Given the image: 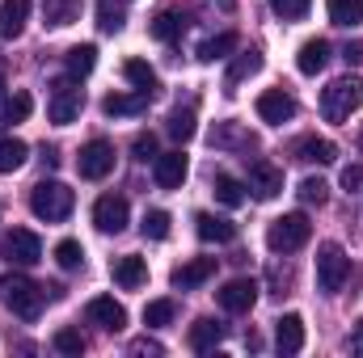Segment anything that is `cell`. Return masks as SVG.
<instances>
[{
	"label": "cell",
	"mask_w": 363,
	"mask_h": 358,
	"mask_svg": "<svg viewBox=\"0 0 363 358\" xmlns=\"http://www.w3.org/2000/svg\"><path fill=\"white\" fill-rule=\"evenodd\" d=\"M0 304L13 316H21V321H38L43 316V304H47V287H38L26 274H4L0 278Z\"/></svg>",
	"instance_id": "cell-1"
},
{
	"label": "cell",
	"mask_w": 363,
	"mask_h": 358,
	"mask_svg": "<svg viewBox=\"0 0 363 358\" xmlns=\"http://www.w3.org/2000/svg\"><path fill=\"white\" fill-rule=\"evenodd\" d=\"M72 207H77V194L64 185V181H38L34 190H30V211L38 215V219H47V224H60V219H68L72 215Z\"/></svg>",
	"instance_id": "cell-2"
},
{
	"label": "cell",
	"mask_w": 363,
	"mask_h": 358,
	"mask_svg": "<svg viewBox=\"0 0 363 358\" xmlns=\"http://www.w3.org/2000/svg\"><path fill=\"white\" fill-rule=\"evenodd\" d=\"M308 236H313L308 215H304V211H287V215L271 219V228H267V249H271V253H296V249L308 245Z\"/></svg>",
	"instance_id": "cell-3"
},
{
	"label": "cell",
	"mask_w": 363,
	"mask_h": 358,
	"mask_svg": "<svg viewBox=\"0 0 363 358\" xmlns=\"http://www.w3.org/2000/svg\"><path fill=\"white\" fill-rule=\"evenodd\" d=\"M359 105H363V81L359 76H338V81H330V89L321 93V114H325L330 122H347Z\"/></svg>",
	"instance_id": "cell-4"
},
{
	"label": "cell",
	"mask_w": 363,
	"mask_h": 358,
	"mask_svg": "<svg viewBox=\"0 0 363 358\" xmlns=\"http://www.w3.org/2000/svg\"><path fill=\"white\" fill-rule=\"evenodd\" d=\"M347 278H351V258H347V249H342L338 241H325V245L317 249V287H321L325 295H338V291L347 287Z\"/></svg>",
	"instance_id": "cell-5"
},
{
	"label": "cell",
	"mask_w": 363,
	"mask_h": 358,
	"mask_svg": "<svg viewBox=\"0 0 363 358\" xmlns=\"http://www.w3.org/2000/svg\"><path fill=\"white\" fill-rule=\"evenodd\" d=\"M81 110H85V89H81V81L64 76V81H55V85H51V97H47V118H51L55 127L77 122V118H81Z\"/></svg>",
	"instance_id": "cell-6"
},
{
	"label": "cell",
	"mask_w": 363,
	"mask_h": 358,
	"mask_svg": "<svg viewBox=\"0 0 363 358\" xmlns=\"http://www.w3.org/2000/svg\"><path fill=\"white\" fill-rule=\"evenodd\" d=\"M77 169H81L85 181L110 178V173H114V144H110V139H89V144L81 148V156H77Z\"/></svg>",
	"instance_id": "cell-7"
},
{
	"label": "cell",
	"mask_w": 363,
	"mask_h": 358,
	"mask_svg": "<svg viewBox=\"0 0 363 358\" xmlns=\"http://www.w3.org/2000/svg\"><path fill=\"white\" fill-rule=\"evenodd\" d=\"M127 215H131V207H127L123 194H101V198L93 202V224H97V232H106V236H118V232L127 228Z\"/></svg>",
	"instance_id": "cell-8"
},
{
	"label": "cell",
	"mask_w": 363,
	"mask_h": 358,
	"mask_svg": "<svg viewBox=\"0 0 363 358\" xmlns=\"http://www.w3.org/2000/svg\"><path fill=\"white\" fill-rule=\"evenodd\" d=\"M4 258H9V266H38L43 262V241L30 232V228H13L9 236H4Z\"/></svg>",
	"instance_id": "cell-9"
},
{
	"label": "cell",
	"mask_w": 363,
	"mask_h": 358,
	"mask_svg": "<svg viewBox=\"0 0 363 358\" xmlns=\"http://www.w3.org/2000/svg\"><path fill=\"white\" fill-rule=\"evenodd\" d=\"M245 190L258 198V202H271L283 194V169L271 165V161H254L250 165V178H245Z\"/></svg>",
	"instance_id": "cell-10"
},
{
	"label": "cell",
	"mask_w": 363,
	"mask_h": 358,
	"mask_svg": "<svg viewBox=\"0 0 363 358\" xmlns=\"http://www.w3.org/2000/svg\"><path fill=\"white\" fill-rule=\"evenodd\" d=\"M85 316H89V325L106 329V333H118L127 325V308L114 295H93L89 304H85Z\"/></svg>",
	"instance_id": "cell-11"
},
{
	"label": "cell",
	"mask_w": 363,
	"mask_h": 358,
	"mask_svg": "<svg viewBox=\"0 0 363 358\" xmlns=\"http://www.w3.org/2000/svg\"><path fill=\"white\" fill-rule=\"evenodd\" d=\"M254 304H258V282H254V278H228V282L220 287V308H224V312L241 316V312H250Z\"/></svg>",
	"instance_id": "cell-12"
},
{
	"label": "cell",
	"mask_w": 363,
	"mask_h": 358,
	"mask_svg": "<svg viewBox=\"0 0 363 358\" xmlns=\"http://www.w3.org/2000/svg\"><path fill=\"white\" fill-rule=\"evenodd\" d=\"M274 350L283 358H291V354L304 350V316H300V312H287V316L274 321Z\"/></svg>",
	"instance_id": "cell-13"
},
{
	"label": "cell",
	"mask_w": 363,
	"mask_h": 358,
	"mask_svg": "<svg viewBox=\"0 0 363 358\" xmlns=\"http://www.w3.org/2000/svg\"><path fill=\"white\" fill-rule=\"evenodd\" d=\"M211 148H220V152H254V148H258V135L245 131L241 122H216Z\"/></svg>",
	"instance_id": "cell-14"
},
{
	"label": "cell",
	"mask_w": 363,
	"mask_h": 358,
	"mask_svg": "<svg viewBox=\"0 0 363 358\" xmlns=\"http://www.w3.org/2000/svg\"><path fill=\"white\" fill-rule=\"evenodd\" d=\"M258 118L262 122H271V127H283V122H291L296 118V97L283 89H267L258 97Z\"/></svg>",
	"instance_id": "cell-15"
},
{
	"label": "cell",
	"mask_w": 363,
	"mask_h": 358,
	"mask_svg": "<svg viewBox=\"0 0 363 358\" xmlns=\"http://www.w3.org/2000/svg\"><path fill=\"white\" fill-rule=\"evenodd\" d=\"M194 232H199V241H207V245H233V241H237V224L224 219V215H211V211H199V215H194Z\"/></svg>",
	"instance_id": "cell-16"
},
{
	"label": "cell",
	"mask_w": 363,
	"mask_h": 358,
	"mask_svg": "<svg viewBox=\"0 0 363 358\" xmlns=\"http://www.w3.org/2000/svg\"><path fill=\"white\" fill-rule=\"evenodd\" d=\"M262 72V51H237L233 55V64H228V72H224V93H237V85H245L250 76H258Z\"/></svg>",
	"instance_id": "cell-17"
},
{
	"label": "cell",
	"mask_w": 363,
	"mask_h": 358,
	"mask_svg": "<svg viewBox=\"0 0 363 358\" xmlns=\"http://www.w3.org/2000/svg\"><path fill=\"white\" fill-rule=\"evenodd\" d=\"M186 156H182V148L178 152H161L157 161H152V181L161 185V190H178L182 181H186Z\"/></svg>",
	"instance_id": "cell-18"
},
{
	"label": "cell",
	"mask_w": 363,
	"mask_h": 358,
	"mask_svg": "<svg viewBox=\"0 0 363 358\" xmlns=\"http://www.w3.org/2000/svg\"><path fill=\"white\" fill-rule=\"evenodd\" d=\"M291 156H296V161H304V165H334V161H338V144H334V139L304 135V139H296Z\"/></svg>",
	"instance_id": "cell-19"
},
{
	"label": "cell",
	"mask_w": 363,
	"mask_h": 358,
	"mask_svg": "<svg viewBox=\"0 0 363 358\" xmlns=\"http://www.w3.org/2000/svg\"><path fill=\"white\" fill-rule=\"evenodd\" d=\"M110 274H114V282H118L123 291H140V287L148 282V262L135 258V253H127V258H118V262L110 266Z\"/></svg>",
	"instance_id": "cell-20"
},
{
	"label": "cell",
	"mask_w": 363,
	"mask_h": 358,
	"mask_svg": "<svg viewBox=\"0 0 363 358\" xmlns=\"http://www.w3.org/2000/svg\"><path fill=\"white\" fill-rule=\"evenodd\" d=\"M325 64H330V42H325V38H308V42L296 51V68H300V76H317Z\"/></svg>",
	"instance_id": "cell-21"
},
{
	"label": "cell",
	"mask_w": 363,
	"mask_h": 358,
	"mask_svg": "<svg viewBox=\"0 0 363 358\" xmlns=\"http://www.w3.org/2000/svg\"><path fill=\"white\" fill-rule=\"evenodd\" d=\"M211 274H216V258H194V262H182V266L174 270V287H178V291L203 287Z\"/></svg>",
	"instance_id": "cell-22"
},
{
	"label": "cell",
	"mask_w": 363,
	"mask_h": 358,
	"mask_svg": "<svg viewBox=\"0 0 363 358\" xmlns=\"http://www.w3.org/2000/svg\"><path fill=\"white\" fill-rule=\"evenodd\" d=\"M101 110H106L110 118H135V114L148 110V93H110V97L101 101Z\"/></svg>",
	"instance_id": "cell-23"
},
{
	"label": "cell",
	"mask_w": 363,
	"mask_h": 358,
	"mask_svg": "<svg viewBox=\"0 0 363 358\" xmlns=\"http://www.w3.org/2000/svg\"><path fill=\"white\" fill-rule=\"evenodd\" d=\"M220 342H224V325H220V321H211V316H199V321L190 325V350L207 354V350H216Z\"/></svg>",
	"instance_id": "cell-24"
},
{
	"label": "cell",
	"mask_w": 363,
	"mask_h": 358,
	"mask_svg": "<svg viewBox=\"0 0 363 358\" xmlns=\"http://www.w3.org/2000/svg\"><path fill=\"white\" fill-rule=\"evenodd\" d=\"M30 0H0V38H17L26 30Z\"/></svg>",
	"instance_id": "cell-25"
},
{
	"label": "cell",
	"mask_w": 363,
	"mask_h": 358,
	"mask_svg": "<svg viewBox=\"0 0 363 358\" xmlns=\"http://www.w3.org/2000/svg\"><path fill=\"white\" fill-rule=\"evenodd\" d=\"M64 68H68V76H72V81H85L93 68H97V47H93V42L72 47V51L64 55Z\"/></svg>",
	"instance_id": "cell-26"
},
{
	"label": "cell",
	"mask_w": 363,
	"mask_h": 358,
	"mask_svg": "<svg viewBox=\"0 0 363 358\" xmlns=\"http://www.w3.org/2000/svg\"><path fill=\"white\" fill-rule=\"evenodd\" d=\"M81 8H85V0H43V13H47V25H55V30H64V25H72V21L81 17Z\"/></svg>",
	"instance_id": "cell-27"
},
{
	"label": "cell",
	"mask_w": 363,
	"mask_h": 358,
	"mask_svg": "<svg viewBox=\"0 0 363 358\" xmlns=\"http://www.w3.org/2000/svg\"><path fill=\"white\" fill-rule=\"evenodd\" d=\"M211 194H216V202H224V207H241V202H245V181H237L233 173H216V178H211Z\"/></svg>",
	"instance_id": "cell-28"
},
{
	"label": "cell",
	"mask_w": 363,
	"mask_h": 358,
	"mask_svg": "<svg viewBox=\"0 0 363 358\" xmlns=\"http://www.w3.org/2000/svg\"><path fill=\"white\" fill-rule=\"evenodd\" d=\"M165 135L178 139V144H190V139H194V110H190V105L169 110V118H165Z\"/></svg>",
	"instance_id": "cell-29"
},
{
	"label": "cell",
	"mask_w": 363,
	"mask_h": 358,
	"mask_svg": "<svg viewBox=\"0 0 363 358\" xmlns=\"http://www.w3.org/2000/svg\"><path fill=\"white\" fill-rule=\"evenodd\" d=\"M182 25H186V21H182V13H174V8H161V13L148 21V34H152L157 42H174V38L182 34Z\"/></svg>",
	"instance_id": "cell-30"
},
{
	"label": "cell",
	"mask_w": 363,
	"mask_h": 358,
	"mask_svg": "<svg viewBox=\"0 0 363 358\" xmlns=\"http://www.w3.org/2000/svg\"><path fill=\"white\" fill-rule=\"evenodd\" d=\"M237 42H241V38H237L233 30H224V34H216V38H207V42L199 47V59H203V64H216V59L233 55V51H237Z\"/></svg>",
	"instance_id": "cell-31"
},
{
	"label": "cell",
	"mask_w": 363,
	"mask_h": 358,
	"mask_svg": "<svg viewBox=\"0 0 363 358\" xmlns=\"http://www.w3.org/2000/svg\"><path fill=\"white\" fill-rule=\"evenodd\" d=\"M123 76H127V85H131L135 93H152L157 89V72H152L144 59H127V64H123Z\"/></svg>",
	"instance_id": "cell-32"
},
{
	"label": "cell",
	"mask_w": 363,
	"mask_h": 358,
	"mask_svg": "<svg viewBox=\"0 0 363 358\" xmlns=\"http://www.w3.org/2000/svg\"><path fill=\"white\" fill-rule=\"evenodd\" d=\"M26 156H30V148L21 139H13V135L0 139V173H17L26 165Z\"/></svg>",
	"instance_id": "cell-33"
},
{
	"label": "cell",
	"mask_w": 363,
	"mask_h": 358,
	"mask_svg": "<svg viewBox=\"0 0 363 358\" xmlns=\"http://www.w3.org/2000/svg\"><path fill=\"white\" fill-rule=\"evenodd\" d=\"M330 21L342 25V30L359 25L363 21V0H330Z\"/></svg>",
	"instance_id": "cell-34"
},
{
	"label": "cell",
	"mask_w": 363,
	"mask_h": 358,
	"mask_svg": "<svg viewBox=\"0 0 363 358\" xmlns=\"http://www.w3.org/2000/svg\"><path fill=\"white\" fill-rule=\"evenodd\" d=\"M97 25H101V34H118V30L127 25L123 0H101V4H97Z\"/></svg>",
	"instance_id": "cell-35"
},
{
	"label": "cell",
	"mask_w": 363,
	"mask_h": 358,
	"mask_svg": "<svg viewBox=\"0 0 363 358\" xmlns=\"http://www.w3.org/2000/svg\"><path fill=\"white\" fill-rule=\"evenodd\" d=\"M30 110H34V97H30V93H13V97L4 101V110H0V122H9V127H13V122H26Z\"/></svg>",
	"instance_id": "cell-36"
},
{
	"label": "cell",
	"mask_w": 363,
	"mask_h": 358,
	"mask_svg": "<svg viewBox=\"0 0 363 358\" xmlns=\"http://www.w3.org/2000/svg\"><path fill=\"white\" fill-rule=\"evenodd\" d=\"M174 316H178V304H174V299H152V304L144 308V325H152V329L174 325Z\"/></svg>",
	"instance_id": "cell-37"
},
{
	"label": "cell",
	"mask_w": 363,
	"mask_h": 358,
	"mask_svg": "<svg viewBox=\"0 0 363 358\" xmlns=\"http://www.w3.org/2000/svg\"><path fill=\"white\" fill-rule=\"evenodd\" d=\"M296 194H300L304 207H321V202L330 198V185H325L321 178H304L300 185H296Z\"/></svg>",
	"instance_id": "cell-38"
},
{
	"label": "cell",
	"mask_w": 363,
	"mask_h": 358,
	"mask_svg": "<svg viewBox=\"0 0 363 358\" xmlns=\"http://www.w3.org/2000/svg\"><path fill=\"white\" fill-rule=\"evenodd\" d=\"M140 232H144V241H165L169 236V211H148Z\"/></svg>",
	"instance_id": "cell-39"
},
{
	"label": "cell",
	"mask_w": 363,
	"mask_h": 358,
	"mask_svg": "<svg viewBox=\"0 0 363 358\" xmlns=\"http://www.w3.org/2000/svg\"><path fill=\"white\" fill-rule=\"evenodd\" d=\"M308 8H313V0H271V13L283 21H304Z\"/></svg>",
	"instance_id": "cell-40"
},
{
	"label": "cell",
	"mask_w": 363,
	"mask_h": 358,
	"mask_svg": "<svg viewBox=\"0 0 363 358\" xmlns=\"http://www.w3.org/2000/svg\"><path fill=\"white\" fill-rule=\"evenodd\" d=\"M55 262H60V270H81V262H85L81 241H60L55 245Z\"/></svg>",
	"instance_id": "cell-41"
},
{
	"label": "cell",
	"mask_w": 363,
	"mask_h": 358,
	"mask_svg": "<svg viewBox=\"0 0 363 358\" xmlns=\"http://www.w3.org/2000/svg\"><path fill=\"white\" fill-rule=\"evenodd\" d=\"M55 350H60V354H81V350H85V337H81L77 329H60V333H55Z\"/></svg>",
	"instance_id": "cell-42"
},
{
	"label": "cell",
	"mask_w": 363,
	"mask_h": 358,
	"mask_svg": "<svg viewBox=\"0 0 363 358\" xmlns=\"http://www.w3.org/2000/svg\"><path fill=\"white\" fill-rule=\"evenodd\" d=\"M131 148H135V156H140V161H157V156H161V152H157V135H135V144H131Z\"/></svg>",
	"instance_id": "cell-43"
},
{
	"label": "cell",
	"mask_w": 363,
	"mask_h": 358,
	"mask_svg": "<svg viewBox=\"0 0 363 358\" xmlns=\"http://www.w3.org/2000/svg\"><path fill=\"white\" fill-rule=\"evenodd\" d=\"M127 350H131V354H152V358L165 354V346H161V342H152V337H135V342H131Z\"/></svg>",
	"instance_id": "cell-44"
},
{
	"label": "cell",
	"mask_w": 363,
	"mask_h": 358,
	"mask_svg": "<svg viewBox=\"0 0 363 358\" xmlns=\"http://www.w3.org/2000/svg\"><path fill=\"white\" fill-rule=\"evenodd\" d=\"M363 185V165H347L342 169V190H359Z\"/></svg>",
	"instance_id": "cell-45"
},
{
	"label": "cell",
	"mask_w": 363,
	"mask_h": 358,
	"mask_svg": "<svg viewBox=\"0 0 363 358\" xmlns=\"http://www.w3.org/2000/svg\"><path fill=\"white\" fill-rule=\"evenodd\" d=\"M342 59H347L351 68H359L363 64V42H347V47H342Z\"/></svg>",
	"instance_id": "cell-46"
},
{
	"label": "cell",
	"mask_w": 363,
	"mask_h": 358,
	"mask_svg": "<svg viewBox=\"0 0 363 358\" xmlns=\"http://www.w3.org/2000/svg\"><path fill=\"white\" fill-rule=\"evenodd\" d=\"M351 346H355V350L363 354V316L355 321V333H351Z\"/></svg>",
	"instance_id": "cell-47"
},
{
	"label": "cell",
	"mask_w": 363,
	"mask_h": 358,
	"mask_svg": "<svg viewBox=\"0 0 363 358\" xmlns=\"http://www.w3.org/2000/svg\"><path fill=\"white\" fill-rule=\"evenodd\" d=\"M0 101H4V76H0Z\"/></svg>",
	"instance_id": "cell-48"
},
{
	"label": "cell",
	"mask_w": 363,
	"mask_h": 358,
	"mask_svg": "<svg viewBox=\"0 0 363 358\" xmlns=\"http://www.w3.org/2000/svg\"><path fill=\"white\" fill-rule=\"evenodd\" d=\"M359 152H363V131H359Z\"/></svg>",
	"instance_id": "cell-49"
}]
</instances>
